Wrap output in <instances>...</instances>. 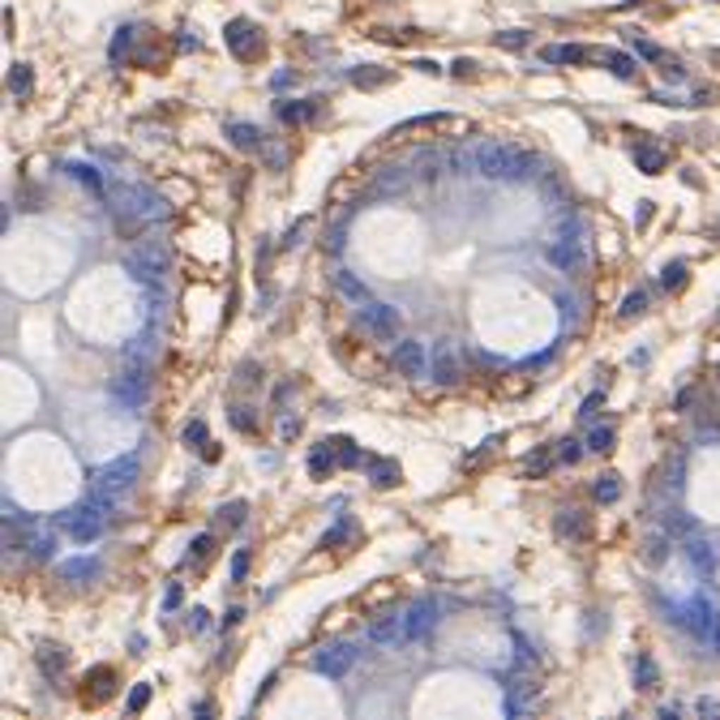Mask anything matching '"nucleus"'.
<instances>
[{"label":"nucleus","instance_id":"1","mask_svg":"<svg viewBox=\"0 0 720 720\" xmlns=\"http://www.w3.org/2000/svg\"><path fill=\"white\" fill-rule=\"evenodd\" d=\"M107 197H112V206H116V228L121 232H142L146 224H159V219L168 214V202H163L154 189L133 185V181L107 185Z\"/></svg>","mask_w":720,"mask_h":720},{"label":"nucleus","instance_id":"2","mask_svg":"<svg viewBox=\"0 0 720 720\" xmlns=\"http://www.w3.org/2000/svg\"><path fill=\"white\" fill-rule=\"evenodd\" d=\"M472 163L484 181H527L540 168V159L532 150H519V146H506V142H480Z\"/></svg>","mask_w":720,"mask_h":720},{"label":"nucleus","instance_id":"3","mask_svg":"<svg viewBox=\"0 0 720 720\" xmlns=\"http://www.w3.org/2000/svg\"><path fill=\"white\" fill-rule=\"evenodd\" d=\"M133 480H138V455H125V459H116V463H107V468L94 472L90 497H94V502H103L107 511H116L121 497L133 489Z\"/></svg>","mask_w":720,"mask_h":720},{"label":"nucleus","instance_id":"4","mask_svg":"<svg viewBox=\"0 0 720 720\" xmlns=\"http://www.w3.org/2000/svg\"><path fill=\"white\" fill-rule=\"evenodd\" d=\"M168 262H172V249L163 245V240H142V245H133V249L125 253V270L133 274V279H142V283L163 279Z\"/></svg>","mask_w":720,"mask_h":720},{"label":"nucleus","instance_id":"5","mask_svg":"<svg viewBox=\"0 0 720 720\" xmlns=\"http://www.w3.org/2000/svg\"><path fill=\"white\" fill-rule=\"evenodd\" d=\"M107 515H112V511H107L103 502L86 497V502H82L78 511H69V515H65V532H69L78 544H90V540H99V532H103Z\"/></svg>","mask_w":720,"mask_h":720},{"label":"nucleus","instance_id":"6","mask_svg":"<svg viewBox=\"0 0 720 720\" xmlns=\"http://www.w3.org/2000/svg\"><path fill=\"white\" fill-rule=\"evenodd\" d=\"M360 326H365L369 339L395 343V339H399V309H395V305H382V300H365V305H360Z\"/></svg>","mask_w":720,"mask_h":720},{"label":"nucleus","instance_id":"7","mask_svg":"<svg viewBox=\"0 0 720 720\" xmlns=\"http://www.w3.org/2000/svg\"><path fill=\"white\" fill-rule=\"evenodd\" d=\"M112 399L116 403H125V408H146V399H150V369H133V365H125L116 377H112Z\"/></svg>","mask_w":720,"mask_h":720},{"label":"nucleus","instance_id":"8","mask_svg":"<svg viewBox=\"0 0 720 720\" xmlns=\"http://www.w3.org/2000/svg\"><path fill=\"white\" fill-rule=\"evenodd\" d=\"M224 39H228V47H232V56H236V61H257V56H262V47H266L262 30H257L253 22H245V18L228 22Z\"/></svg>","mask_w":720,"mask_h":720},{"label":"nucleus","instance_id":"9","mask_svg":"<svg viewBox=\"0 0 720 720\" xmlns=\"http://www.w3.org/2000/svg\"><path fill=\"white\" fill-rule=\"evenodd\" d=\"M673 622H678L686 635H695L699 643H707V635H712V626H716V614H712V604H707L703 596H695L690 604L673 609Z\"/></svg>","mask_w":720,"mask_h":720},{"label":"nucleus","instance_id":"10","mask_svg":"<svg viewBox=\"0 0 720 720\" xmlns=\"http://www.w3.org/2000/svg\"><path fill=\"white\" fill-rule=\"evenodd\" d=\"M429 377H433L437 386H455V382L463 377L459 352H455V343H451V339H441V343H433V352H429Z\"/></svg>","mask_w":720,"mask_h":720},{"label":"nucleus","instance_id":"11","mask_svg":"<svg viewBox=\"0 0 720 720\" xmlns=\"http://www.w3.org/2000/svg\"><path fill=\"white\" fill-rule=\"evenodd\" d=\"M433 622H437V604H433L429 596H420L408 614H403V635H399V643H420V639L433 630Z\"/></svg>","mask_w":720,"mask_h":720},{"label":"nucleus","instance_id":"12","mask_svg":"<svg viewBox=\"0 0 720 720\" xmlns=\"http://www.w3.org/2000/svg\"><path fill=\"white\" fill-rule=\"evenodd\" d=\"M549 262L553 266H558V270H566V274H583L587 270V245L575 236H558V240H553L549 245Z\"/></svg>","mask_w":720,"mask_h":720},{"label":"nucleus","instance_id":"13","mask_svg":"<svg viewBox=\"0 0 720 720\" xmlns=\"http://www.w3.org/2000/svg\"><path fill=\"white\" fill-rule=\"evenodd\" d=\"M352 664H356V647H352V643H330V647H322V652L313 656V669H317L322 678H343Z\"/></svg>","mask_w":720,"mask_h":720},{"label":"nucleus","instance_id":"14","mask_svg":"<svg viewBox=\"0 0 720 720\" xmlns=\"http://www.w3.org/2000/svg\"><path fill=\"white\" fill-rule=\"evenodd\" d=\"M395 369H399L403 377H429V352H425V343H416V339L395 343Z\"/></svg>","mask_w":720,"mask_h":720},{"label":"nucleus","instance_id":"15","mask_svg":"<svg viewBox=\"0 0 720 720\" xmlns=\"http://www.w3.org/2000/svg\"><path fill=\"white\" fill-rule=\"evenodd\" d=\"M686 562H690V570H695V575H712V570H716V562H720L716 540L690 536V540H686Z\"/></svg>","mask_w":720,"mask_h":720},{"label":"nucleus","instance_id":"16","mask_svg":"<svg viewBox=\"0 0 720 720\" xmlns=\"http://www.w3.org/2000/svg\"><path fill=\"white\" fill-rule=\"evenodd\" d=\"M669 544H673V532H669V527L647 532V540H643V562H647V566H660L664 558H669Z\"/></svg>","mask_w":720,"mask_h":720},{"label":"nucleus","instance_id":"17","mask_svg":"<svg viewBox=\"0 0 720 720\" xmlns=\"http://www.w3.org/2000/svg\"><path fill=\"white\" fill-rule=\"evenodd\" d=\"M121 360H125V365H133V369H150V360H154V339H150V335L129 339V343L121 348Z\"/></svg>","mask_w":720,"mask_h":720},{"label":"nucleus","instance_id":"18","mask_svg":"<svg viewBox=\"0 0 720 720\" xmlns=\"http://www.w3.org/2000/svg\"><path fill=\"white\" fill-rule=\"evenodd\" d=\"M56 575H61L65 583H90V579L99 575V562H94V558H69V562L56 566Z\"/></svg>","mask_w":720,"mask_h":720},{"label":"nucleus","instance_id":"19","mask_svg":"<svg viewBox=\"0 0 720 720\" xmlns=\"http://www.w3.org/2000/svg\"><path fill=\"white\" fill-rule=\"evenodd\" d=\"M544 61L549 65H583V61H592V51L579 43H558V47H544Z\"/></svg>","mask_w":720,"mask_h":720},{"label":"nucleus","instance_id":"20","mask_svg":"<svg viewBox=\"0 0 720 720\" xmlns=\"http://www.w3.org/2000/svg\"><path fill=\"white\" fill-rule=\"evenodd\" d=\"M403 635V618H382L369 626V643H399Z\"/></svg>","mask_w":720,"mask_h":720},{"label":"nucleus","instance_id":"21","mask_svg":"<svg viewBox=\"0 0 720 720\" xmlns=\"http://www.w3.org/2000/svg\"><path fill=\"white\" fill-rule=\"evenodd\" d=\"M635 686H639V690H656V686H660V669H656V660H652L647 652L635 660Z\"/></svg>","mask_w":720,"mask_h":720},{"label":"nucleus","instance_id":"22","mask_svg":"<svg viewBox=\"0 0 720 720\" xmlns=\"http://www.w3.org/2000/svg\"><path fill=\"white\" fill-rule=\"evenodd\" d=\"M326 446L335 451V459H339L343 468H356V463L365 459V455L356 451V441H352V437H326Z\"/></svg>","mask_w":720,"mask_h":720},{"label":"nucleus","instance_id":"23","mask_svg":"<svg viewBox=\"0 0 720 720\" xmlns=\"http://www.w3.org/2000/svg\"><path fill=\"white\" fill-rule=\"evenodd\" d=\"M335 288H339L348 300H356V305H365V300H369V288H365L360 279H352L348 270H339V274H335Z\"/></svg>","mask_w":720,"mask_h":720},{"label":"nucleus","instance_id":"24","mask_svg":"<svg viewBox=\"0 0 720 720\" xmlns=\"http://www.w3.org/2000/svg\"><path fill=\"white\" fill-rule=\"evenodd\" d=\"M592 493H596V502H604V506H609V502H618V497H622V476H614V472L600 476Z\"/></svg>","mask_w":720,"mask_h":720},{"label":"nucleus","instance_id":"25","mask_svg":"<svg viewBox=\"0 0 720 720\" xmlns=\"http://www.w3.org/2000/svg\"><path fill=\"white\" fill-rule=\"evenodd\" d=\"M558 536H575V540H583V536H587V519H583L579 511H562V519H558Z\"/></svg>","mask_w":720,"mask_h":720},{"label":"nucleus","instance_id":"26","mask_svg":"<svg viewBox=\"0 0 720 720\" xmlns=\"http://www.w3.org/2000/svg\"><path fill=\"white\" fill-rule=\"evenodd\" d=\"M635 163H639L647 176H656V172L664 168V150H656V146H639V150H635Z\"/></svg>","mask_w":720,"mask_h":720},{"label":"nucleus","instance_id":"27","mask_svg":"<svg viewBox=\"0 0 720 720\" xmlns=\"http://www.w3.org/2000/svg\"><path fill=\"white\" fill-rule=\"evenodd\" d=\"M228 138H232L240 150H257V146H262V133H257L253 125H228Z\"/></svg>","mask_w":720,"mask_h":720},{"label":"nucleus","instance_id":"28","mask_svg":"<svg viewBox=\"0 0 720 720\" xmlns=\"http://www.w3.org/2000/svg\"><path fill=\"white\" fill-rule=\"evenodd\" d=\"M26 549H30V558H35V562H47V558H51V549H56V536H51V532H35Z\"/></svg>","mask_w":720,"mask_h":720},{"label":"nucleus","instance_id":"29","mask_svg":"<svg viewBox=\"0 0 720 720\" xmlns=\"http://www.w3.org/2000/svg\"><path fill=\"white\" fill-rule=\"evenodd\" d=\"M352 82H356V86H386V82H391V73L377 69V65H360V69H352Z\"/></svg>","mask_w":720,"mask_h":720},{"label":"nucleus","instance_id":"30","mask_svg":"<svg viewBox=\"0 0 720 720\" xmlns=\"http://www.w3.org/2000/svg\"><path fill=\"white\" fill-rule=\"evenodd\" d=\"M373 484H382V489L399 484V463H391V459H373Z\"/></svg>","mask_w":720,"mask_h":720},{"label":"nucleus","instance_id":"31","mask_svg":"<svg viewBox=\"0 0 720 720\" xmlns=\"http://www.w3.org/2000/svg\"><path fill=\"white\" fill-rule=\"evenodd\" d=\"M660 283L669 288V292H682V288H686V266H682V262H669V266L660 270Z\"/></svg>","mask_w":720,"mask_h":720},{"label":"nucleus","instance_id":"32","mask_svg":"<svg viewBox=\"0 0 720 720\" xmlns=\"http://www.w3.org/2000/svg\"><path fill=\"white\" fill-rule=\"evenodd\" d=\"M330 468H335V451H330V446H326V441H322V446L313 451V459H309V472H313V476L322 480V476H326Z\"/></svg>","mask_w":720,"mask_h":720},{"label":"nucleus","instance_id":"33","mask_svg":"<svg viewBox=\"0 0 720 720\" xmlns=\"http://www.w3.org/2000/svg\"><path fill=\"white\" fill-rule=\"evenodd\" d=\"M600 61L614 69L618 78H635V61H630V56H622V51H600Z\"/></svg>","mask_w":720,"mask_h":720},{"label":"nucleus","instance_id":"34","mask_svg":"<svg viewBox=\"0 0 720 720\" xmlns=\"http://www.w3.org/2000/svg\"><path fill=\"white\" fill-rule=\"evenodd\" d=\"M279 116H283L288 125H300V121H309V116H313V103H296V99H292V103H283V107H279Z\"/></svg>","mask_w":720,"mask_h":720},{"label":"nucleus","instance_id":"35","mask_svg":"<svg viewBox=\"0 0 720 720\" xmlns=\"http://www.w3.org/2000/svg\"><path fill=\"white\" fill-rule=\"evenodd\" d=\"M9 90H13V94H26V90H30V65H13V69H9Z\"/></svg>","mask_w":720,"mask_h":720},{"label":"nucleus","instance_id":"36","mask_svg":"<svg viewBox=\"0 0 720 720\" xmlns=\"http://www.w3.org/2000/svg\"><path fill=\"white\" fill-rule=\"evenodd\" d=\"M587 451H614V429H592L587 433Z\"/></svg>","mask_w":720,"mask_h":720},{"label":"nucleus","instance_id":"37","mask_svg":"<svg viewBox=\"0 0 720 720\" xmlns=\"http://www.w3.org/2000/svg\"><path fill=\"white\" fill-rule=\"evenodd\" d=\"M69 172H73L82 185H90L94 193H103V181H99V172H94V168H86V163H69Z\"/></svg>","mask_w":720,"mask_h":720},{"label":"nucleus","instance_id":"38","mask_svg":"<svg viewBox=\"0 0 720 720\" xmlns=\"http://www.w3.org/2000/svg\"><path fill=\"white\" fill-rule=\"evenodd\" d=\"M39 660H43V669H47V673H61V669H65V652H61V647H43V652H39Z\"/></svg>","mask_w":720,"mask_h":720},{"label":"nucleus","instance_id":"39","mask_svg":"<svg viewBox=\"0 0 720 720\" xmlns=\"http://www.w3.org/2000/svg\"><path fill=\"white\" fill-rule=\"evenodd\" d=\"M647 309V292H630L626 300H622V317H639Z\"/></svg>","mask_w":720,"mask_h":720},{"label":"nucleus","instance_id":"40","mask_svg":"<svg viewBox=\"0 0 720 720\" xmlns=\"http://www.w3.org/2000/svg\"><path fill=\"white\" fill-rule=\"evenodd\" d=\"M219 519H224L228 527H240V523H245V502H232V506H224V511H219Z\"/></svg>","mask_w":720,"mask_h":720},{"label":"nucleus","instance_id":"41","mask_svg":"<svg viewBox=\"0 0 720 720\" xmlns=\"http://www.w3.org/2000/svg\"><path fill=\"white\" fill-rule=\"evenodd\" d=\"M146 703H150V682H142V686L129 690V712H142Z\"/></svg>","mask_w":720,"mask_h":720},{"label":"nucleus","instance_id":"42","mask_svg":"<svg viewBox=\"0 0 720 720\" xmlns=\"http://www.w3.org/2000/svg\"><path fill=\"white\" fill-rule=\"evenodd\" d=\"M210 544H214L210 536H197V540L189 544V562H206V558H210Z\"/></svg>","mask_w":720,"mask_h":720},{"label":"nucleus","instance_id":"43","mask_svg":"<svg viewBox=\"0 0 720 720\" xmlns=\"http://www.w3.org/2000/svg\"><path fill=\"white\" fill-rule=\"evenodd\" d=\"M497 43L511 47V51H519V47H527V30H506V35H497Z\"/></svg>","mask_w":720,"mask_h":720},{"label":"nucleus","instance_id":"44","mask_svg":"<svg viewBox=\"0 0 720 720\" xmlns=\"http://www.w3.org/2000/svg\"><path fill=\"white\" fill-rule=\"evenodd\" d=\"M635 51H639V56H643V61H656V65L664 61V51H660L656 43H647V39H635Z\"/></svg>","mask_w":720,"mask_h":720},{"label":"nucleus","instance_id":"45","mask_svg":"<svg viewBox=\"0 0 720 720\" xmlns=\"http://www.w3.org/2000/svg\"><path fill=\"white\" fill-rule=\"evenodd\" d=\"M579 455H583L579 441H558V459H562V463H579Z\"/></svg>","mask_w":720,"mask_h":720},{"label":"nucleus","instance_id":"46","mask_svg":"<svg viewBox=\"0 0 720 720\" xmlns=\"http://www.w3.org/2000/svg\"><path fill=\"white\" fill-rule=\"evenodd\" d=\"M348 532H352V519L343 515V519H339V527H335V532H326V540H322V544H326V549H335V544H339Z\"/></svg>","mask_w":720,"mask_h":720},{"label":"nucleus","instance_id":"47","mask_svg":"<svg viewBox=\"0 0 720 720\" xmlns=\"http://www.w3.org/2000/svg\"><path fill=\"white\" fill-rule=\"evenodd\" d=\"M86 682H94V695H99V699H103V695H107V690H112V686H107V682H112V669H94V673H90V678H86Z\"/></svg>","mask_w":720,"mask_h":720},{"label":"nucleus","instance_id":"48","mask_svg":"<svg viewBox=\"0 0 720 720\" xmlns=\"http://www.w3.org/2000/svg\"><path fill=\"white\" fill-rule=\"evenodd\" d=\"M664 527H669V532H690L695 523H690V515H686V511H678V515H669V523H664Z\"/></svg>","mask_w":720,"mask_h":720},{"label":"nucleus","instance_id":"49","mask_svg":"<svg viewBox=\"0 0 720 720\" xmlns=\"http://www.w3.org/2000/svg\"><path fill=\"white\" fill-rule=\"evenodd\" d=\"M232 425H236L240 433H249V429H253V416H249V408H232Z\"/></svg>","mask_w":720,"mask_h":720},{"label":"nucleus","instance_id":"50","mask_svg":"<svg viewBox=\"0 0 720 720\" xmlns=\"http://www.w3.org/2000/svg\"><path fill=\"white\" fill-rule=\"evenodd\" d=\"M600 403H604V395H587V399H583V408H579V416H583V420H592Z\"/></svg>","mask_w":720,"mask_h":720},{"label":"nucleus","instance_id":"51","mask_svg":"<svg viewBox=\"0 0 720 720\" xmlns=\"http://www.w3.org/2000/svg\"><path fill=\"white\" fill-rule=\"evenodd\" d=\"M185 441H189V446H193V441H206V425H202V420H193V425L185 429Z\"/></svg>","mask_w":720,"mask_h":720},{"label":"nucleus","instance_id":"52","mask_svg":"<svg viewBox=\"0 0 720 720\" xmlns=\"http://www.w3.org/2000/svg\"><path fill=\"white\" fill-rule=\"evenodd\" d=\"M245 570H249V553H236V562H232V579L240 583V579H245Z\"/></svg>","mask_w":720,"mask_h":720},{"label":"nucleus","instance_id":"53","mask_svg":"<svg viewBox=\"0 0 720 720\" xmlns=\"http://www.w3.org/2000/svg\"><path fill=\"white\" fill-rule=\"evenodd\" d=\"M540 472H549V455H536V459H527V476H540Z\"/></svg>","mask_w":720,"mask_h":720},{"label":"nucleus","instance_id":"54","mask_svg":"<svg viewBox=\"0 0 720 720\" xmlns=\"http://www.w3.org/2000/svg\"><path fill=\"white\" fill-rule=\"evenodd\" d=\"M695 712H699V716H720V703H716V699H699Z\"/></svg>","mask_w":720,"mask_h":720},{"label":"nucleus","instance_id":"55","mask_svg":"<svg viewBox=\"0 0 720 720\" xmlns=\"http://www.w3.org/2000/svg\"><path fill=\"white\" fill-rule=\"evenodd\" d=\"M712 656H720V618H716V626H712V635H707V643H703Z\"/></svg>","mask_w":720,"mask_h":720},{"label":"nucleus","instance_id":"56","mask_svg":"<svg viewBox=\"0 0 720 720\" xmlns=\"http://www.w3.org/2000/svg\"><path fill=\"white\" fill-rule=\"evenodd\" d=\"M189 626H193V630H206V609H193V614H189Z\"/></svg>","mask_w":720,"mask_h":720},{"label":"nucleus","instance_id":"57","mask_svg":"<svg viewBox=\"0 0 720 720\" xmlns=\"http://www.w3.org/2000/svg\"><path fill=\"white\" fill-rule=\"evenodd\" d=\"M163 604H168V609H176V604H181V587H168V600H163Z\"/></svg>","mask_w":720,"mask_h":720},{"label":"nucleus","instance_id":"58","mask_svg":"<svg viewBox=\"0 0 720 720\" xmlns=\"http://www.w3.org/2000/svg\"><path fill=\"white\" fill-rule=\"evenodd\" d=\"M472 69H476V65H472V61H455V73H459V78H468V73H472Z\"/></svg>","mask_w":720,"mask_h":720}]
</instances>
